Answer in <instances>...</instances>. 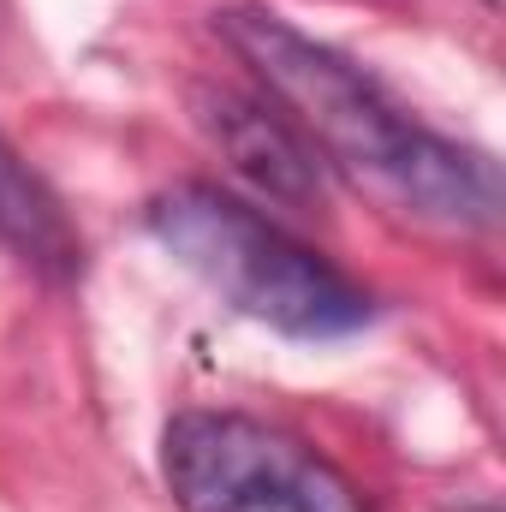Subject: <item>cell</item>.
Here are the masks:
<instances>
[{
	"mask_svg": "<svg viewBox=\"0 0 506 512\" xmlns=\"http://www.w3.org/2000/svg\"><path fill=\"white\" fill-rule=\"evenodd\" d=\"M489 6H495V0H489Z\"/></svg>",
	"mask_w": 506,
	"mask_h": 512,
	"instance_id": "8992f818",
	"label": "cell"
},
{
	"mask_svg": "<svg viewBox=\"0 0 506 512\" xmlns=\"http://www.w3.org/2000/svg\"><path fill=\"white\" fill-rule=\"evenodd\" d=\"M215 30L268 84L274 108H286L310 149L393 221L423 233H489L501 221L495 155L417 126L358 60L268 6H227L215 12Z\"/></svg>",
	"mask_w": 506,
	"mask_h": 512,
	"instance_id": "6da1fadb",
	"label": "cell"
},
{
	"mask_svg": "<svg viewBox=\"0 0 506 512\" xmlns=\"http://www.w3.org/2000/svg\"><path fill=\"white\" fill-rule=\"evenodd\" d=\"M0 245L42 280H72L84 268V239L66 221L48 179L0 137Z\"/></svg>",
	"mask_w": 506,
	"mask_h": 512,
	"instance_id": "5b68a950",
	"label": "cell"
},
{
	"mask_svg": "<svg viewBox=\"0 0 506 512\" xmlns=\"http://www.w3.org/2000/svg\"><path fill=\"white\" fill-rule=\"evenodd\" d=\"M143 221L149 239L179 268H191L221 304L286 340H340L376 316L364 286H352L334 262H322L286 227H274L256 203L221 185L203 179L167 185Z\"/></svg>",
	"mask_w": 506,
	"mask_h": 512,
	"instance_id": "7a4b0ae2",
	"label": "cell"
},
{
	"mask_svg": "<svg viewBox=\"0 0 506 512\" xmlns=\"http://www.w3.org/2000/svg\"><path fill=\"white\" fill-rule=\"evenodd\" d=\"M161 477L185 512H370L334 459L245 411H179Z\"/></svg>",
	"mask_w": 506,
	"mask_h": 512,
	"instance_id": "3957f363",
	"label": "cell"
},
{
	"mask_svg": "<svg viewBox=\"0 0 506 512\" xmlns=\"http://www.w3.org/2000/svg\"><path fill=\"white\" fill-rule=\"evenodd\" d=\"M191 114H197V131L215 143V155L251 191H262L280 209H298V215L322 209V155L274 102L245 96L233 84H197Z\"/></svg>",
	"mask_w": 506,
	"mask_h": 512,
	"instance_id": "277c9868",
	"label": "cell"
}]
</instances>
